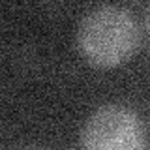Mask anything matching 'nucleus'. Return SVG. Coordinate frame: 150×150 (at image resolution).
Listing matches in <instances>:
<instances>
[{
	"mask_svg": "<svg viewBox=\"0 0 150 150\" xmlns=\"http://www.w3.org/2000/svg\"><path fill=\"white\" fill-rule=\"evenodd\" d=\"M141 43V30L133 15L118 6H101L83 19L77 45L83 56L98 68L128 62Z\"/></svg>",
	"mask_w": 150,
	"mask_h": 150,
	"instance_id": "obj_1",
	"label": "nucleus"
},
{
	"mask_svg": "<svg viewBox=\"0 0 150 150\" xmlns=\"http://www.w3.org/2000/svg\"><path fill=\"white\" fill-rule=\"evenodd\" d=\"M86 150H141L146 144L139 115L124 105H105L86 120L81 131Z\"/></svg>",
	"mask_w": 150,
	"mask_h": 150,
	"instance_id": "obj_2",
	"label": "nucleus"
},
{
	"mask_svg": "<svg viewBox=\"0 0 150 150\" xmlns=\"http://www.w3.org/2000/svg\"><path fill=\"white\" fill-rule=\"evenodd\" d=\"M146 28H148V36H150V11H148V17H146Z\"/></svg>",
	"mask_w": 150,
	"mask_h": 150,
	"instance_id": "obj_3",
	"label": "nucleus"
}]
</instances>
